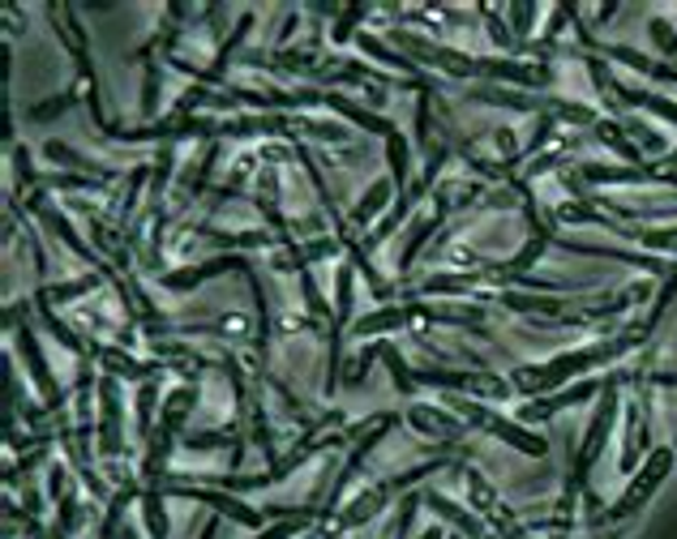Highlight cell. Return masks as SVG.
Segmentation results:
<instances>
[{
  "label": "cell",
  "mask_w": 677,
  "mask_h": 539,
  "mask_svg": "<svg viewBox=\"0 0 677 539\" xmlns=\"http://www.w3.org/2000/svg\"><path fill=\"white\" fill-rule=\"evenodd\" d=\"M651 334L648 325H630V330H621V334H609V339H600V343H588V347H575V351H562V355H553L549 364H523V369H514V390H523V394H532V399H544V394H558L570 385V378H583L588 369H605L609 360H618L626 351L644 347Z\"/></svg>",
  "instance_id": "1"
},
{
  "label": "cell",
  "mask_w": 677,
  "mask_h": 539,
  "mask_svg": "<svg viewBox=\"0 0 677 539\" xmlns=\"http://www.w3.org/2000/svg\"><path fill=\"white\" fill-rule=\"evenodd\" d=\"M391 43L399 52H408V60L429 65L438 74H451V78H489V81H514V86H544L553 81L549 65H519V60H480V56H463L454 48H442L433 39H421L412 30L391 27Z\"/></svg>",
  "instance_id": "2"
},
{
  "label": "cell",
  "mask_w": 677,
  "mask_h": 539,
  "mask_svg": "<svg viewBox=\"0 0 677 539\" xmlns=\"http://www.w3.org/2000/svg\"><path fill=\"white\" fill-rule=\"evenodd\" d=\"M618 385H621V378L605 381L592 424L583 429V445H579V454H575V462H570V484H566V497L558 501V513H566V518H570V510H575V497L588 488V476H592V467L600 462L605 445H609V432H614V424H618V415H621Z\"/></svg>",
  "instance_id": "3"
},
{
  "label": "cell",
  "mask_w": 677,
  "mask_h": 539,
  "mask_svg": "<svg viewBox=\"0 0 677 539\" xmlns=\"http://www.w3.org/2000/svg\"><path fill=\"white\" fill-rule=\"evenodd\" d=\"M447 462H421V467H412V471H399V476H391V480H382V484H369L361 488L347 506H338L335 518L326 522V531L322 536H343V531H352V527H365L369 518H377V513L386 510V501L395 497V492H408L412 484H421L429 471H442Z\"/></svg>",
  "instance_id": "4"
},
{
  "label": "cell",
  "mask_w": 677,
  "mask_h": 539,
  "mask_svg": "<svg viewBox=\"0 0 677 539\" xmlns=\"http://www.w3.org/2000/svg\"><path fill=\"white\" fill-rule=\"evenodd\" d=\"M447 406H451L468 429L489 432V437H498L502 445L519 450V454H528V459H544V454H549V441H544L540 432L523 429L519 420H507V415H498V411H489V406L477 403V399H468V394H447Z\"/></svg>",
  "instance_id": "5"
},
{
  "label": "cell",
  "mask_w": 677,
  "mask_h": 539,
  "mask_svg": "<svg viewBox=\"0 0 677 539\" xmlns=\"http://www.w3.org/2000/svg\"><path fill=\"white\" fill-rule=\"evenodd\" d=\"M674 454L677 450H651L648 459H644V467L630 476V488L621 492L618 501H614L609 510L592 513V527H614V522H621V518H630V513L644 510V506L651 501V492L665 484V476L674 471Z\"/></svg>",
  "instance_id": "6"
},
{
  "label": "cell",
  "mask_w": 677,
  "mask_h": 539,
  "mask_svg": "<svg viewBox=\"0 0 677 539\" xmlns=\"http://www.w3.org/2000/svg\"><path fill=\"white\" fill-rule=\"evenodd\" d=\"M146 488H159L164 497H185V501H194V506H210L215 513H227L232 522H241V527H262V510L254 506H245L236 492H224V488H210V484H189V480H176V476H164V480H155V484Z\"/></svg>",
  "instance_id": "7"
},
{
  "label": "cell",
  "mask_w": 677,
  "mask_h": 539,
  "mask_svg": "<svg viewBox=\"0 0 677 539\" xmlns=\"http://www.w3.org/2000/svg\"><path fill=\"white\" fill-rule=\"evenodd\" d=\"M416 385H433V390H459V394H480V399H510L514 381L484 373V369H412Z\"/></svg>",
  "instance_id": "8"
},
{
  "label": "cell",
  "mask_w": 677,
  "mask_h": 539,
  "mask_svg": "<svg viewBox=\"0 0 677 539\" xmlns=\"http://www.w3.org/2000/svg\"><path fill=\"white\" fill-rule=\"evenodd\" d=\"M583 65H588V74H592L596 90H609V99L618 104V108H639V111H651V116H660V120H669L677 125V104L674 99H665V95H651L644 86H626L609 74V65L600 60V56H583Z\"/></svg>",
  "instance_id": "9"
},
{
  "label": "cell",
  "mask_w": 677,
  "mask_h": 539,
  "mask_svg": "<svg viewBox=\"0 0 677 539\" xmlns=\"http://www.w3.org/2000/svg\"><path fill=\"white\" fill-rule=\"evenodd\" d=\"M395 424H399L395 415H373V420H365L361 429H352V437H356V441H352V454H347V462L338 467L335 484H331V497H326V522L335 518L343 492H347V488H352V480L361 476V462H365V454L377 445V441H382V437H386V432L395 429Z\"/></svg>",
  "instance_id": "10"
},
{
  "label": "cell",
  "mask_w": 677,
  "mask_h": 539,
  "mask_svg": "<svg viewBox=\"0 0 677 539\" xmlns=\"http://www.w3.org/2000/svg\"><path fill=\"white\" fill-rule=\"evenodd\" d=\"M9 334H13V343H18L22 360H27L30 381H35V385H39V394H43V406H48L52 415H60V406H65V390H60L57 378H52V369H48L43 351H39V343H35V330L27 325V317H22V325H9Z\"/></svg>",
  "instance_id": "11"
},
{
  "label": "cell",
  "mask_w": 677,
  "mask_h": 539,
  "mask_svg": "<svg viewBox=\"0 0 677 539\" xmlns=\"http://www.w3.org/2000/svg\"><path fill=\"white\" fill-rule=\"evenodd\" d=\"M95 394H99V454L112 462L125 454V424H120L125 403H120V385H116V378H104Z\"/></svg>",
  "instance_id": "12"
},
{
  "label": "cell",
  "mask_w": 677,
  "mask_h": 539,
  "mask_svg": "<svg viewBox=\"0 0 677 539\" xmlns=\"http://www.w3.org/2000/svg\"><path fill=\"white\" fill-rule=\"evenodd\" d=\"M249 262L241 257V253H219V257H210V262H202V266H180V270H168V274H159V283L168 287V292H194L202 287L206 278H219V274H249Z\"/></svg>",
  "instance_id": "13"
},
{
  "label": "cell",
  "mask_w": 677,
  "mask_h": 539,
  "mask_svg": "<svg viewBox=\"0 0 677 539\" xmlns=\"http://www.w3.org/2000/svg\"><path fill=\"white\" fill-rule=\"evenodd\" d=\"M596 390H605V385H600V381H575V385H566V390H558V394L532 399V403L519 411V424H523V429H528V424H544V420H553V415L566 411V406L588 403Z\"/></svg>",
  "instance_id": "14"
},
{
  "label": "cell",
  "mask_w": 677,
  "mask_h": 539,
  "mask_svg": "<svg viewBox=\"0 0 677 539\" xmlns=\"http://www.w3.org/2000/svg\"><path fill=\"white\" fill-rule=\"evenodd\" d=\"M424 506L438 513L442 522H451V527H454V531H459L463 539H489V536H493V531L484 527V518H477L472 510H463V506L447 501L442 492H424Z\"/></svg>",
  "instance_id": "15"
},
{
  "label": "cell",
  "mask_w": 677,
  "mask_h": 539,
  "mask_svg": "<svg viewBox=\"0 0 677 539\" xmlns=\"http://www.w3.org/2000/svg\"><path fill=\"white\" fill-rule=\"evenodd\" d=\"M322 108H335L338 116H347L352 125H361L365 134H377L382 141L395 134V125L386 120V116H377L373 108H361V104H352L347 95H338V90H322Z\"/></svg>",
  "instance_id": "16"
},
{
  "label": "cell",
  "mask_w": 677,
  "mask_h": 539,
  "mask_svg": "<svg viewBox=\"0 0 677 539\" xmlns=\"http://www.w3.org/2000/svg\"><path fill=\"white\" fill-rule=\"evenodd\" d=\"M95 355H99V364L108 369V378H125V381H159L164 378V364H141V360H134V355H125L120 347H95Z\"/></svg>",
  "instance_id": "17"
},
{
  "label": "cell",
  "mask_w": 677,
  "mask_h": 539,
  "mask_svg": "<svg viewBox=\"0 0 677 539\" xmlns=\"http://www.w3.org/2000/svg\"><path fill=\"white\" fill-rule=\"evenodd\" d=\"M412 322H416L412 304H382L377 313L356 317V322H352V334H356V339H373V334H391V330H403V325Z\"/></svg>",
  "instance_id": "18"
},
{
  "label": "cell",
  "mask_w": 677,
  "mask_h": 539,
  "mask_svg": "<svg viewBox=\"0 0 677 539\" xmlns=\"http://www.w3.org/2000/svg\"><path fill=\"white\" fill-rule=\"evenodd\" d=\"M644 454H648V420L639 415V403H626V445H621V471H626V476H635Z\"/></svg>",
  "instance_id": "19"
},
{
  "label": "cell",
  "mask_w": 677,
  "mask_h": 539,
  "mask_svg": "<svg viewBox=\"0 0 677 539\" xmlns=\"http://www.w3.org/2000/svg\"><path fill=\"white\" fill-rule=\"evenodd\" d=\"M412 429H421L424 437H438V441H454V437H468V424L459 415H447V411H429V406H412L408 411Z\"/></svg>",
  "instance_id": "20"
},
{
  "label": "cell",
  "mask_w": 677,
  "mask_h": 539,
  "mask_svg": "<svg viewBox=\"0 0 677 539\" xmlns=\"http://www.w3.org/2000/svg\"><path fill=\"white\" fill-rule=\"evenodd\" d=\"M395 202H399V197H395V185H391V176H386V180H377V185H369L365 197H361V202L352 206V215H347V223H352V227L361 232V227H369L373 218L382 215L386 206H395Z\"/></svg>",
  "instance_id": "21"
},
{
  "label": "cell",
  "mask_w": 677,
  "mask_h": 539,
  "mask_svg": "<svg viewBox=\"0 0 677 539\" xmlns=\"http://www.w3.org/2000/svg\"><path fill=\"white\" fill-rule=\"evenodd\" d=\"M194 406H198V385H180V390H171L168 403L159 406V432L176 437V432L185 429V420L194 415Z\"/></svg>",
  "instance_id": "22"
},
{
  "label": "cell",
  "mask_w": 677,
  "mask_h": 539,
  "mask_svg": "<svg viewBox=\"0 0 677 539\" xmlns=\"http://www.w3.org/2000/svg\"><path fill=\"white\" fill-rule=\"evenodd\" d=\"M592 137H596V141H605L614 155H621V159H626V167H644V150L630 141V134L621 129L618 120H605V116H600V120L592 125Z\"/></svg>",
  "instance_id": "23"
},
{
  "label": "cell",
  "mask_w": 677,
  "mask_h": 539,
  "mask_svg": "<svg viewBox=\"0 0 677 539\" xmlns=\"http://www.w3.org/2000/svg\"><path fill=\"white\" fill-rule=\"evenodd\" d=\"M442 223H447V215H442V210H433V215H421L412 227H408V241H403V253H399V270H408L416 257H421V248L438 236V227H442Z\"/></svg>",
  "instance_id": "24"
},
{
  "label": "cell",
  "mask_w": 677,
  "mask_h": 539,
  "mask_svg": "<svg viewBox=\"0 0 677 539\" xmlns=\"http://www.w3.org/2000/svg\"><path fill=\"white\" fill-rule=\"evenodd\" d=\"M605 56L621 60V65H626V69H635V74H648V78H656V81H674V86H677V65H660V60H648L644 52H635V48H621V43L605 48Z\"/></svg>",
  "instance_id": "25"
},
{
  "label": "cell",
  "mask_w": 677,
  "mask_h": 539,
  "mask_svg": "<svg viewBox=\"0 0 677 539\" xmlns=\"http://www.w3.org/2000/svg\"><path fill=\"white\" fill-rule=\"evenodd\" d=\"M356 43H361V52L373 56V60H377V65H386V69H403V74H412V78L421 74V65H416V60H408L403 52H395V48H391L386 39H377V35H365V30H361V35H356Z\"/></svg>",
  "instance_id": "26"
},
{
  "label": "cell",
  "mask_w": 677,
  "mask_h": 539,
  "mask_svg": "<svg viewBox=\"0 0 677 539\" xmlns=\"http://www.w3.org/2000/svg\"><path fill=\"white\" fill-rule=\"evenodd\" d=\"M43 155L52 163H60V167H73L78 176H95V180H112V167H104V163H90V159H82L78 150H69L65 141H48L43 146Z\"/></svg>",
  "instance_id": "27"
},
{
  "label": "cell",
  "mask_w": 677,
  "mask_h": 539,
  "mask_svg": "<svg viewBox=\"0 0 677 539\" xmlns=\"http://www.w3.org/2000/svg\"><path fill=\"white\" fill-rule=\"evenodd\" d=\"M155 406L159 403V381H141L138 385V399H134V415H138V441H146L150 445V437H155Z\"/></svg>",
  "instance_id": "28"
},
{
  "label": "cell",
  "mask_w": 677,
  "mask_h": 539,
  "mask_svg": "<svg viewBox=\"0 0 677 539\" xmlns=\"http://www.w3.org/2000/svg\"><path fill=\"white\" fill-rule=\"evenodd\" d=\"M313 518H322V522H326V510H322V506H301L292 518H279L275 527H262L254 539H292L296 531H305Z\"/></svg>",
  "instance_id": "29"
},
{
  "label": "cell",
  "mask_w": 677,
  "mask_h": 539,
  "mask_svg": "<svg viewBox=\"0 0 677 539\" xmlns=\"http://www.w3.org/2000/svg\"><path fill=\"white\" fill-rule=\"evenodd\" d=\"M356 308V266L343 262L335 274V325H343Z\"/></svg>",
  "instance_id": "30"
},
{
  "label": "cell",
  "mask_w": 677,
  "mask_h": 539,
  "mask_svg": "<svg viewBox=\"0 0 677 539\" xmlns=\"http://www.w3.org/2000/svg\"><path fill=\"white\" fill-rule=\"evenodd\" d=\"M164 492L159 488H146L141 492V518H146V531L150 539H168V510H164Z\"/></svg>",
  "instance_id": "31"
},
{
  "label": "cell",
  "mask_w": 677,
  "mask_h": 539,
  "mask_svg": "<svg viewBox=\"0 0 677 539\" xmlns=\"http://www.w3.org/2000/svg\"><path fill=\"white\" fill-rule=\"evenodd\" d=\"M386 163H391V185H395V193L408 197V171H412V163H408V141L399 137V129L386 137Z\"/></svg>",
  "instance_id": "32"
},
{
  "label": "cell",
  "mask_w": 677,
  "mask_h": 539,
  "mask_svg": "<svg viewBox=\"0 0 677 539\" xmlns=\"http://www.w3.org/2000/svg\"><path fill=\"white\" fill-rule=\"evenodd\" d=\"M292 137H317V141H347V129L335 125V120H305V116H292Z\"/></svg>",
  "instance_id": "33"
},
{
  "label": "cell",
  "mask_w": 677,
  "mask_h": 539,
  "mask_svg": "<svg viewBox=\"0 0 677 539\" xmlns=\"http://www.w3.org/2000/svg\"><path fill=\"white\" fill-rule=\"evenodd\" d=\"M99 287V274H82V278H69V283H57V287H43L39 296L48 300V304H69V300L78 296H90Z\"/></svg>",
  "instance_id": "34"
},
{
  "label": "cell",
  "mask_w": 677,
  "mask_h": 539,
  "mask_svg": "<svg viewBox=\"0 0 677 539\" xmlns=\"http://www.w3.org/2000/svg\"><path fill=\"white\" fill-rule=\"evenodd\" d=\"M301 296H305V308H310V317L317 325H335V313H331V304L322 300V287H317V278H313V270L301 274Z\"/></svg>",
  "instance_id": "35"
},
{
  "label": "cell",
  "mask_w": 677,
  "mask_h": 539,
  "mask_svg": "<svg viewBox=\"0 0 677 539\" xmlns=\"http://www.w3.org/2000/svg\"><path fill=\"white\" fill-rule=\"evenodd\" d=\"M382 364L391 369V381H395L399 394H416V390H421V385H416V378H412V364H408L395 347H382Z\"/></svg>",
  "instance_id": "36"
},
{
  "label": "cell",
  "mask_w": 677,
  "mask_h": 539,
  "mask_svg": "<svg viewBox=\"0 0 677 539\" xmlns=\"http://www.w3.org/2000/svg\"><path fill=\"white\" fill-rule=\"evenodd\" d=\"M227 441H232V445H236V450H241V437H236V429L185 432V437H180V445H185V450H219V445H227Z\"/></svg>",
  "instance_id": "37"
},
{
  "label": "cell",
  "mask_w": 677,
  "mask_h": 539,
  "mask_svg": "<svg viewBox=\"0 0 677 539\" xmlns=\"http://www.w3.org/2000/svg\"><path fill=\"white\" fill-rule=\"evenodd\" d=\"M171 167H176V155H171V146H164L159 159H155V167H150V202L164 197V189H168V180H171Z\"/></svg>",
  "instance_id": "38"
},
{
  "label": "cell",
  "mask_w": 677,
  "mask_h": 539,
  "mask_svg": "<svg viewBox=\"0 0 677 539\" xmlns=\"http://www.w3.org/2000/svg\"><path fill=\"white\" fill-rule=\"evenodd\" d=\"M477 13H480V18H484V22H489V39H493V43H498L502 52H507V48H514V39H510V27H507V18H502V13L493 9V4H477Z\"/></svg>",
  "instance_id": "39"
},
{
  "label": "cell",
  "mask_w": 677,
  "mask_h": 539,
  "mask_svg": "<svg viewBox=\"0 0 677 539\" xmlns=\"http://www.w3.org/2000/svg\"><path fill=\"white\" fill-rule=\"evenodd\" d=\"M365 13H369V9H361V4H347V9H343V13L335 18V30H331V39H335V43H347V39L356 35V22H365Z\"/></svg>",
  "instance_id": "40"
},
{
  "label": "cell",
  "mask_w": 677,
  "mask_h": 539,
  "mask_svg": "<svg viewBox=\"0 0 677 539\" xmlns=\"http://www.w3.org/2000/svg\"><path fill=\"white\" fill-rule=\"evenodd\" d=\"M377 355H382V347H361V355H352V360H347L343 381H347V385H361V381L369 378V364H373Z\"/></svg>",
  "instance_id": "41"
},
{
  "label": "cell",
  "mask_w": 677,
  "mask_h": 539,
  "mask_svg": "<svg viewBox=\"0 0 677 539\" xmlns=\"http://www.w3.org/2000/svg\"><path fill=\"white\" fill-rule=\"evenodd\" d=\"M648 30H651V39H656V48H660V52H665L677 65V30L669 27L665 18H651Z\"/></svg>",
  "instance_id": "42"
},
{
  "label": "cell",
  "mask_w": 677,
  "mask_h": 539,
  "mask_svg": "<svg viewBox=\"0 0 677 539\" xmlns=\"http://www.w3.org/2000/svg\"><path fill=\"white\" fill-rule=\"evenodd\" d=\"M141 111H146V116L159 111V69H155V65L146 69V81H141Z\"/></svg>",
  "instance_id": "43"
},
{
  "label": "cell",
  "mask_w": 677,
  "mask_h": 539,
  "mask_svg": "<svg viewBox=\"0 0 677 539\" xmlns=\"http://www.w3.org/2000/svg\"><path fill=\"white\" fill-rule=\"evenodd\" d=\"M507 18H510V27H514V35H519V39H528V30H532V18H537V9H532V4H510Z\"/></svg>",
  "instance_id": "44"
},
{
  "label": "cell",
  "mask_w": 677,
  "mask_h": 539,
  "mask_svg": "<svg viewBox=\"0 0 677 539\" xmlns=\"http://www.w3.org/2000/svg\"><path fill=\"white\" fill-rule=\"evenodd\" d=\"M13 176H18V180H22V185H35V167H30V150L27 146H13ZM35 193V189H30Z\"/></svg>",
  "instance_id": "45"
},
{
  "label": "cell",
  "mask_w": 677,
  "mask_h": 539,
  "mask_svg": "<svg viewBox=\"0 0 677 539\" xmlns=\"http://www.w3.org/2000/svg\"><path fill=\"white\" fill-rule=\"evenodd\" d=\"M69 104H73V99L65 95V99H52V104H43V108H35V111H30V116H35V120H52V116H60V111L69 108Z\"/></svg>",
  "instance_id": "46"
},
{
  "label": "cell",
  "mask_w": 677,
  "mask_h": 539,
  "mask_svg": "<svg viewBox=\"0 0 677 539\" xmlns=\"http://www.w3.org/2000/svg\"><path fill=\"white\" fill-rule=\"evenodd\" d=\"M648 381H656V385H669V390H677V373H674V369H660V373H651Z\"/></svg>",
  "instance_id": "47"
},
{
  "label": "cell",
  "mask_w": 677,
  "mask_h": 539,
  "mask_svg": "<svg viewBox=\"0 0 677 539\" xmlns=\"http://www.w3.org/2000/svg\"><path fill=\"white\" fill-rule=\"evenodd\" d=\"M656 167H660V171H669V176H677V150H669V155L656 163Z\"/></svg>",
  "instance_id": "48"
},
{
  "label": "cell",
  "mask_w": 677,
  "mask_h": 539,
  "mask_svg": "<svg viewBox=\"0 0 677 539\" xmlns=\"http://www.w3.org/2000/svg\"><path fill=\"white\" fill-rule=\"evenodd\" d=\"M614 13H618V4H600V9H596V22H600V27H605V22H609V18H614Z\"/></svg>",
  "instance_id": "49"
},
{
  "label": "cell",
  "mask_w": 677,
  "mask_h": 539,
  "mask_svg": "<svg viewBox=\"0 0 677 539\" xmlns=\"http://www.w3.org/2000/svg\"><path fill=\"white\" fill-rule=\"evenodd\" d=\"M215 536H219V518H210V522L202 527V536H198V539H215Z\"/></svg>",
  "instance_id": "50"
},
{
  "label": "cell",
  "mask_w": 677,
  "mask_h": 539,
  "mask_svg": "<svg viewBox=\"0 0 677 539\" xmlns=\"http://www.w3.org/2000/svg\"><path fill=\"white\" fill-rule=\"evenodd\" d=\"M416 539H447V531H442V527H433V531H424V536H416Z\"/></svg>",
  "instance_id": "51"
},
{
  "label": "cell",
  "mask_w": 677,
  "mask_h": 539,
  "mask_svg": "<svg viewBox=\"0 0 677 539\" xmlns=\"http://www.w3.org/2000/svg\"><path fill=\"white\" fill-rule=\"evenodd\" d=\"M120 539H138V531H134V527H120Z\"/></svg>",
  "instance_id": "52"
},
{
  "label": "cell",
  "mask_w": 677,
  "mask_h": 539,
  "mask_svg": "<svg viewBox=\"0 0 677 539\" xmlns=\"http://www.w3.org/2000/svg\"><path fill=\"white\" fill-rule=\"evenodd\" d=\"M310 539H322V531H317V536H310Z\"/></svg>",
  "instance_id": "53"
},
{
  "label": "cell",
  "mask_w": 677,
  "mask_h": 539,
  "mask_svg": "<svg viewBox=\"0 0 677 539\" xmlns=\"http://www.w3.org/2000/svg\"><path fill=\"white\" fill-rule=\"evenodd\" d=\"M674 450H677V437H674Z\"/></svg>",
  "instance_id": "54"
},
{
  "label": "cell",
  "mask_w": 677,
  "mask_h": 539,
  "mask_svg": "<svg viewBox=\"0 0 677 539\" xmlns=\"http://www.w3.org/2000/svg\"><path fill=\"white\" fill-rule=\"evenodd\" d=\"M489 539H498V536H489Z\"/></svg>",
  "instance_id": "55"
}]
</instances>
